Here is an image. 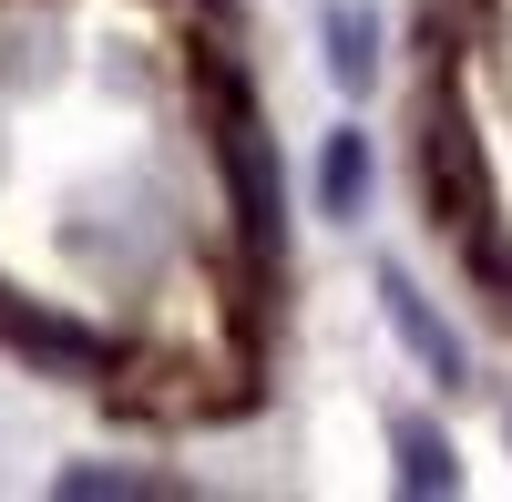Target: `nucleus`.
I'll list each match as a JSON object with an SVG mask.
<instances>
[{
  "mask_svg": "<svg viewBox=\"0 0 512 502\" xmlns=\"http://www.w3.org/2000/svg\"><path fill=\"white\" fill-rule=\"evenodd\" d=\"M359 175H369V164H359V134H338V144H328V175H318L338 216H349V205H359Z\"/></svg>",
  "mask_w": 512,
  "mask_h": 502,
  "instance_id": "obj_1",
  "label": "nucleus"
}]
</instances>
